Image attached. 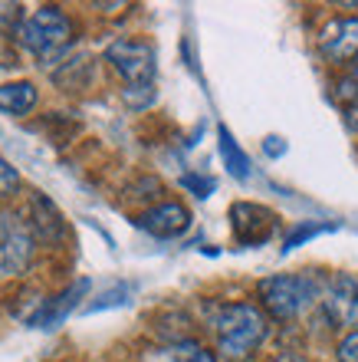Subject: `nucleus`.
I'll use <instances>...</instances> for the list:
<instances>
[{
  "mask_svg": "<svg viewBox=\"0 0 358 362\" xmlns=\"http://www.w3.org/2000/svg\"><path fill=\"white\" fill-rule=\"evenodd\" d=\"M210 329H214L217 356L224 362H246L270 336V320L256 303L250 300H234V303H220L210 316Z\"/></svg>",
  "mask_w": 358,
  "mask_h": 362,
  "instance_id": "1",
  "label": "nucleus"
},
{
  "mask_svg": "<svg viewBox=\"0 0 358 362\" xmlns=\"http://www.w3.org/2000/svg\"><path fill=\"white\" fill-rule=\"evenodd\" d=\"M322 286H326V274L316 270H292V274H270L256 284V300L266 320H280V323H292L319 306Z\"/></svg>",
  "mask_w": 358,
  "mask_h": 362,
  "instance_id": "2",
  "label": "nucleus"
},
{
  "mask_svg": "<svg viewBox=\"0 0 358 362\" xmlns=\"http://www.w3.org/2000/svg\"><path fill=\"white\" fill-rule=\"evenodd\" d=\"M13 37L30 57H37L43 66H53L59 57H66V49L76 40V23L66 10L53 7H37L33 13L20 17V23L13 27Z\"/></svg>",
  "mask_w": 358,
  "mask_h": 362,
  "instance_id": "3",
  "label": "nucleus"
},
{
  "mask_svg": "<svg viewBox=\"0 0 358 362\" xmlns=\"http://www.w3.org/2000/svg\"><path fill=\"white\" fill-rule=\"evenodd\" d=\"M105 63L122 76L125 89H142V86H155V47L145 40H115L105 47Z\"/></svg>",
  "mask_w": 358,
  "mask_h": 362,
  "instance_id": "4",
  "label": "nucleus"
},
{
  "mask_svg": "<svg viewBox=\"0 0 358 362\" xmlns=\"http://www.w3.org/2000/svg\"><path fill=\"white\" fill-rule=\"evenodd\" d=\"M33 254H37V238L27 218L17 211H7L0 218V267L7 274H23L33 264Z\"/></svg>",
  "mask_w": 358,
  "mask_h": 362,
  "instance_id": "5",
  "label": "nucleus"
},
{
  "mask_svg": "<svg viewBox=\"0 0 358 362\" xmlns=\"http://www.w3.org/2000/svg\"><path fill=\"white\" fill-rule=\"evenodd\" d=\"M319 306L335 329H358V276L355 274L326 276Z\"/></svg>",
  "mask_w": 358,
  "mask_h": 362,
  "instance_id": "6",
  "label": "nucleus"
},
{
  "mask_svg": "<svg viewBox=\"0 0 358 362\" xmlns=\"http://www.w3.org/2000/svg\"><path fill=\"white\" fill-rule=\"evenodd\" d=\"M322 59L332 66H355L358 63V17H335L316 37Z\"/></svg>",
  "mask_w": 358,
  "mask_h": 362,
  "instance_id": "7",
  "label": "nucleus"
},
{
  "mask_svg": "<svg viewBox=\"0 0 358 362\" xmlns=\"http://www.w3.org/2000/svg\"><path fill=\"white\" fill-rule=\"evenodd\" d=\"M230 224L240 244L253 247V244H266L276 234V214L256 201H237L230 208Z\"/></svg>",
  "mask_w": 358,
  "mask_h": 362,
  "instance_id": "8",
  "label": "nucleus"
},
{
  "mask_svg": "<svg viewBox=\"0 0 358 362\" xmlns=\"http://www.w3.org/2000/svg\"><path fill=\"white\" fill-rule=\"evenodd\" d=\"M30 230L40 244L47 247H59L66 240V221L59 214V208L43 194V191H30V218H27Z\"/></svg>",
  "mask_w": 358,
  "mask_h": 362,
  "instance_id": "9",
  "label": "nucleus"
},
{
  "mask_svg": "<svg viewBox=\"0 0 358 362\" xmlns=\"http://www.w3.org/2000/svg\"><path fill=\"white\" fill-rule=\"evenodd\" d=\"M135 224L151 238H178L191 228V211L181 201H158L155 208L142 211Z\"/></svg>",
  "mask_w": 358,
  "mask_h": 362,
  "instance_id": "10",
  "label": "nucleus"
},
{
  "mask_svg": "<svg viewBox=\"0 0 358 362\" xmlns=\"http://www.w3.org/2000/svg\"><path fill=\"white\" fill-rule=\"evenodd\" d=\"M85 290H89V280H76V284L66 286L63 293L49 296L47 303L40 306V313L33 316V326H40V329H53V326H59L76 310V303L85 296Z\"/></svg>",
  "mask_w": 358,
  "mask_h": 362,
  "instance_id": "11",
  "label": "nucleus"
},
{
  "mask_svg": "<svg viewBox=\"0 0 358 362\" xmlns=\"http://www.w3.org/2000/svg\"><path fill=\"white\" fill-rule=\"evenodd\" d=\"M40 103V93L33 83L17 79V83H0V112L7 115H30Z\"/></svg>",
  "mask_w": 358,
  "mask_h": 362,
  "instance_id": "12",
  "label": "nucleus"
},
{
  "mask_svg": "<svg viewBox=\"0 0 358 362\" xmlns=\"http://www.w3.org/2000/svg\"><path fill=\"white\" fill-rule=\"evenodd\" d=\"M217 148H220V158H224V168L234 175V178H240V181L250 178V172H253L250 155L237 145V139L230 135V129H227V125H220V129H217Z\"/></svg>",
  "mask_w": 358,
  "mask_h": 362,
  "instance_id": "13",
  "label": "nucleus"
},
{
  "mask_svg": "<svg viewBox=\"0 0 358 362\" xmlns=\"http://www.w3.org/2000/svg\"><path fill=\"white\" fill-rule=\"evenodd\" d=\"M332 95H335V103H342L349 112H355V109H358V63H355V66H349L339 79H335Z\"/></svg>",
  "mask_w": 358,
  "mask_h": 362,
  "instance_id": "14",
  "label": "nucleus"
},
{
  "mask_svg": "<svg viewBox=\"0 0 358 362\" xmlns=\"http://www.w3.org/2000/svg\"><path fill=\"white\" fill-rule=\"evenodd\" d=\"M326 230H335V224H329V221H319V224H316V221H306V224H296V228H292V234L283 240V250H286V254H290V250H296V247H299V244H306V240H312V238H316V234H326Z\"/></svg>",
  "mask_w": 358,
  "mask_h": 362,
  "instance_id": "15",
  "label": "nucleus"
},
{
  "mask_svg": "<svg viewBox=\"0 0 358 362\" xmlns=\"http://www.w3.org/2000/svg\"><path fill=\"white\" fill-rule=\"evenodd\" d=\"M20 191V172L0 155V198H13Z\"/></svg>",
  "mask_w": 358,
  "mask_h": 362,
  "instance_id": "16",
  "label": "nucleus"
},
{
  "mask_svg": "<svg viewBox=\"0 0 358 362\" xmlns=\"http://www.w3.org/2000/svg\"><path fill=\"white\" fill-rule=\"evenodd\" d=\"M335 359L339 362H358V329H349V333L339 339V346H335Z\"/></svg>",
  "mask_w": 358,
  "mask_h": 362,
  "instance_id": "17",
  "label": "nucleus"
},
{
  "mask_svg": "<svg viewBox=\"0 0 358 362\" xmlns=\"http://www.w3.org/2000/svg\"><path fill=\"white\" fill-rule=\"evenodd\" d=\"M181 185H184L188 191H194L198 198H208L210 191L217 188L214 178H204V175H184V178H181Z\"/></svg>",
  "mask_w": 358,
  "mask_h": 362,
  "instance_id": "18",
  "label": "nucleus"
},
{
  "mask_svg": "<svg viewBox=\"0 0 358 362\" xmlns=\"http://www.w3.org/2000/svg\"><path fill=\"white\" fill-rule=\"evenodd\" d=\"M181 362H217V356L198 343H184L181 346Z\"/></svg>",
  "mask_w": 358,
  "mask_h": 362,
  "instance_id": "19",
  "label": "nucleus"
},
{
  "mask_svg": "<svg viewBox=\"0 0 358 362\" xmlns=\"http://www.w3.org/2000/svg\"><path fill=\"white\" fill-rule=\"evenodd\" d=\"M129 293H132L129 286H122V290H112V293L99 296V303H89V310H105V306H119V303H125L122 296H129Z\"/></svg>",
  "mask_w": 358,
  "mask_h": 362,
  "instance_id": "20",
  "label": "nucleus"
},
{
  "mask_svg": "<svg viewBox=\"0 0 358 362\" xmlns=\"http://www.w3.org/2000/svg\"><path fill=\"white\" fill-rule=\"evenodd\" d=\"M283 148H286L283 139H266V152L270 155H283Z\"/></svg>",
  "mask_w": 358,
  "mask_h": 362,
  "instance_id": "21",
  "label": "nucleus"
},
{
  "mask_svg": "<svg viewBox=\"0 0 358 362\" xmlns=\"http://www.w3.org/2000/svg\"><path fill=\"white\" fill-rule=\"evenodd\" d=\"M349 115H352V125L358 129V109H355V112H349Z\"/></svg>",
  "mask_w": 358,
  "mask_h": 362,
  "instance_id": "22",
  "label": "nucleus"
}]
</instances>
